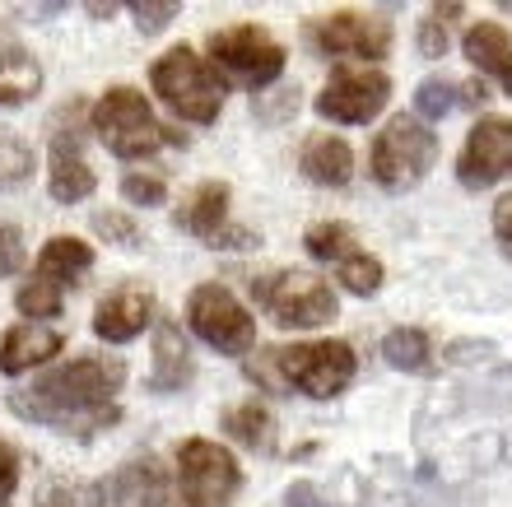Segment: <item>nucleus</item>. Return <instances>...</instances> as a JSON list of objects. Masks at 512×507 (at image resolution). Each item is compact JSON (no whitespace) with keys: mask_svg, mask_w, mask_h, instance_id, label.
<instances>
[{"mask_svg":"<svg viewBox=\"0 0 512 507\" xmlns=\"http://www.w3.org/2000/svg\"><path fill=\"white\" fill-rule=\"evenodd\" d=\"M122 359H75L56 373L38 377L33 387L10 391V410L33 424L61 428V433H89V428H108L117 419L112 396L122 391Z\"/></svg>","mask_w":512,"mask_h":507,"instance_id":"f257e3e1","label":"nucleus"},{"mask_svg":"<svg viewBox=\"0 0 512 507\" xmlns=\"http://www.w3.org/2000/svg\"><path fill=\"white\" fill-rule=\"evenodd\" d=\"M354 349L345 340H312V345H284L266 349L256 363H247V373L270 387H298L303 396L331 401L354 382Z\"/></svg>","mask_w":512,"mask_h":507,"instance_id":"f03ea898","label":"nucleus"},{"mask_svg":"<svg viewBox=\"0 0 512 507\" xmlns=\"http://www.w3.org/2000/svg\"><path fill=\"white\" fill-rule=\"evenodd\" d=\"M149 84H154V94L173 107L177 117L201 121V126H210L219 117V107H224V80H219L215 61L196 56L191 47L163 52L154 61V70H149Z\"/></svg>","mask_w":512,"mask_h":507,"instance_id":"7ed1b4c3","label":"nucleus"},{"mask_svg":"<svg viewBox=\"0 0 512 507\" xmlns=\"http://www.w3.org/2000/svg\"><path fill=\"white\" fill-rule=\"evenodd\" d=\"M94 131L103 135V145L117 154V159H149L159 154L163 145H173L182 135H173L168 126L154 121L145 94L131 89V84H117L94 103Z\"/></svg>","mask_w":512,"mask_h":507,"instance_id":"20e7f679","label":"nucleus"},{"mask_svg":"<svg viewBox=\"0 0 512 507\" xmlns=\"http://www.w3.org/2000/svg\"><path fill=\"white\" fill-rule=\"evenodd\" d=\"M438 159V135L415 117H391L387 126L373 140V154H368V168L378 177V187L387 191H410L419 177L433 168Z\"/></svg>","mask_w":512,"mask_h":507,"instance_id":"39448f33","label":"nucleus"},{"mask_svg":"<svg viewBox=\"0 0 512 507\" xmlns=\"http://www.w3.org/2000/svg\"><path fill=\"white\" fill-rule=\"evenodd\" d=\"M252 298L275 317V326L312 331V326H326V321L336 317L331 284L308 275V270H270V275H256Z\"/></svg>","mask_w":512,"mask_h":507,"instance_id":"423d86ee","label":"nucleus"},{"mask_svg":"<svg viewBox=\"0 0 512 507\" xmlns=\"http://www.w3.org/2000/svg\"><path fill=\"white\" fill-rule=\"evenodd\" d=\"M177 470H182V507H229V498L243 484V470L219 442L191 438L177 452Z\"/></svg>","mask_w":512,"mask_h":507,"instance_id":"0eeeda50","label":"nucleus"},{"mask_svg":"<svg viewBox=\"0 0 512 507\" xmlns=\"http://www.w3.org/2000/svg\"><path fill=\"white\" fill-rule=\"evenodd\" d=\"M187 321L191 331L219 354H247L256 345V321L247 317V307L224 284H201L187 303Z\"/></svg>","mask_w":512,"mask_h":507,"instance_id":"6e6552de","label":"nucleus"},{"mask_svg":"<svg viewBox=\"0 0 512 507\" xmlns=\"http://www.w3.org/2000/svg\"><path fill=\"white\" fill-rule=\"evenodd\" d=\"M391 98V80L382 70H359V66H340L331 70L326 89L317 94V112L345 126H364L387 107Z\"/></svg>","mask_w":512,"mask_h":507,"instance_id":"1a4fd4ad","label":"nucleus"},{"mask_svg":"<svg viewBox=\"0 0 512 507\" xmlns=\"http://www.w3.org/2000/svg\"><path fill=\"white\" fill-rule=\"evenodd\" d=\"M308 42L322 56H364L378 61L391 52V24L378 14H359V10H336L326 19L308 24Z\"/></svg>","mask_w":512,"mask_h":507,"instance_id":"9d476101","label":"nucleus"},{"mask_svg":"<svg viewBox=\"0 0 512 507\" xmlns=\"http://www.w3.org/2000/svg\"><path fill=\"white\" fill-rule=\"evenodd\" d=\"M177 228L201 238L205 247H256V233L229 224V182H201L177 210Z\"/></svg>","mask_w":512,"mask_h":507,"instance_id":"9b49d317","label":"nucleus"},{"mask_svg":"<svg viewBox=\"0 0 512 507\" xmlns=\"http://www.w3.org/2000/svg\"><path fill=\"white\" fill-rule=\"evenodd\" d=\"M210 56L224 61L229 70H238L247 84H270L284 70V47L256 24H238L215 33L210 38Z\"/></svg>","mask_w":512,"mask_h":507,"instance_id":"f8f14e48","label":"nucleus"},{"mask_svg":"<svg viewBox=\"0 0 512 507\" xmlns=\"http://www.w3.org/2000/svg\"><path fill=\"white\" fill-rule=\"evenodd\" d=\"M503 173H512V121L485 117L466 135V145H461L457 177H461V187L485 191V187H494Z\"/></svg>","mask_w":512,"mask_h":507,"instance_id":"ddd939ff","label":"nucleus"},{"mask_svg":"<svg viewBox=\"0 0 512 507\" xmlns=\"http://www.w3.org/2000/svg\"><path fill=\"white\" fill-rule=\"evenodd\" d=\"M94 187H98V177L80 149V131L75 126H56L52 154H47V191H52V201L75 205L84 196H94Z\"/></svg>","mask_w":512,"mask_h":507,"instance_id":"4468645a","label":"nucleus"},{"mask_svg":"<svg viewBox=\"0 0 512 507\" xmlns=\"http://www.w3.org/2000/svg\"><path fill=\"white\" fill-rule=\"evenodd\" d=\"M149 321H159L154 317V294H149L145 284H126V289H117V294H108L98 303L94 335L108 340V345H126V340H135V335L145 331Z\"/></svg>","mask_w":512,"mask_h":507,"instance_id":"2eb2a0df","label":"nucleus"},{"mask_svg":"<svg viewBox=\"0 0 512 507\" xmlns=\"http://www.w3.org/2000/svg\"><path fill=\"white\" fill-rule=\"evenodd\" d=\"M163 498H168V484L154 456L126 461L103 480V507H163Z\"/></svg>","mask_w":512,"mask_h":507,"instance_id":"dca6fc26","label":"nucleus"},{"mask_svg":"<svg viewBox=\"0 0 512 507\" xmlns=\"http://www.w3.org/2000/svg\"><path fill=\"white\" fill-rule=\"evenodd\" d=\"M196 373V363H191V345L182 326L173 317H159L154 321V368H149V391H182Z\"/></svg>","mask_w":512,"mask_h":507,"instance_id":"f3484780","label":"nucleus"},{"mask_svg":"<svg viewBox=\"0 0 512 507\" xmlns=\"http://www.w3.org/2000/svg\"><path fill=\"white\" fill-rule=\"evenodd\" d=\"M61 335L52 331V326H33V321H24V326H10L5 331V340H0V373H28V368H38V363L56 359L61 354Z\"/></svg>","mask_w":512,"mask_h":507,"instance_id":"a211bd4d","label":"nucleus"},{"mask_svg":"<svg viewBox=\"0 0 512 507\" xmlns=\"http://www.w3.org/2000/svg\"><path fill=\"white\" fill-rule=\"evenodd\" d=\"M475 70H485L489 80H499L503 94H512V33L503 24H471L461 38Z\"/></svg>","mask_w":512,"mask_h":507,"instance_id":"6ab92c4d","label":"nucleus"},{"mask_svg":"<svg viewBox=\"0 0 512 507\" xmlns=\"http://www.w3.org/2000/svg\"><path fill=\"white\" fill-rule=\"evenodd\" d=\"M298 168L317 187H345L354 177V149L340 135H312L303 145V154H298Z\"/></svg>","mask_w":512,"mask_h":507,"instance_id":"aec40b11","label":"nucleus"},{"mask_svg":"<svg viewBox=\"0 0 512 507\" xmlns=\"http://www.w3.org/2000/svg\"><path fill=\"white\" fill-rule=\"evenodd\" d=\"M38 84H42L38 61H33L14 38L0 33V107L24 103L28 94H38Z\"/></svg>","mask_w":512,"mask_h":507,"instance_id":"412c9836","label":"nucleus"},{"mask_svg":"<svg viewBox=\"0 0 512 507\" xmlns=\"http://www.w3.org/2000/svg\"><path fill=\"white\" fill-rule=\"evenodd\" d=\"M89 266H94V247L80 238H52L38 252V275H52V280H61V284L84 275Z\"/></svg>","mask_w":512,"mask_h":507,"instance_id":"4be33fe9","label":"nucleus"},{"mask_svg":"<svg viewBox=\"0 0 512 507\" xmlns=\"http://www.w3.org/2000/svg\"><path fill=\"white\" fill-rule=\"evenodd\" d=\"M382 354H387V363L391 368H401V373H433V345H429V335L415 331V326H396V331H387Z\"/></svg>","mask_w":512,"mask_h":507,"instance_id":"5701e85b","label":"nucleus"},{"mask_svg":"<svg viewBox=\"0 0 512 507\" xmlns=\"http://www.w3.org/2000/svg\"><path fill=\"white\" fill-rule=\"evenodd\" d=\"M224 428H229L243 447H252V452H270V442H275V419H270L266 405H256V401L233 405V410L224 414Z\"/></svg>","mask_w":512,"mask_h":507,"instance_id":"b1692460","label":"nucleus"},{"mask_svg":"<svg viewBox=\"0 0 512 507\" xmlns=\"http://www.w3.org/2000/svg\"><path fill=\"white\" fill-rule=\"evenodd\" d=\"M303 247H308V256L326 261V266H340L345 256L359 252V247H354V233H350L345 224H336V219H326V224H312L308 238H303Z\"/></svg>","mask_w":512,"mask_h":507,"instance_id":"393cba45","label":"nucleus"},{"mask_svg":"<svg viewBox=\"0 0 512 507\" xmlns=\"http://www.w3.org/2000/svg\"><path fill=\"white\" fill-rule=\"evenodd\" d=\"M61 289H66L61 280H52V275H38V270H33V280L14 294V303H19V312H24V317H61Z\"/></svg>","mask_w":512,"mask_h":507,"instance_id":"a878e982","label":"nucleus"},{"mask_svg":"<svg viewBox=\"0 0 512 507\" xmlns=\"http://www.w3.org/2000/svg\"><path fill=\"white\" fill-rule=\"evenodd\" d=\"M336 280L350 289V294H359V298H368V294H378L382 289V261L378 256H368V252H354V256H345L336 266Z\"/></svg>","mask_w":512,"mask_h":507,"instance_id":"bb28decb","label":"nucleus"},{"mask_svg":"<svg viewBox=\"0 0 512 507\" xmlns=\"http://www.w3.org/2000/svg\"><path fill=\"white\" fill-rule=\"evenodd\" d=\"M28 173H33V149H28L19 135L0 131V191L19 187Z\"/></svg>","mask_w":512,"mask_h":507,"instance_id":"cd10ccee","label":"nucleus"},{"mask_svg":"<svg viewBox=\"0 0 512 507\" xmlns=\"http://www.w3.org/2000/svg\"><path fill=\"white\" fill-rule=\"evenodd\" d=\"M461 103V94H457V84H447V80H424L415 89V112L424 121H438V117H447L452 107Z\"/></svg>","mask_w":512,"mask_h":507,"instance_id":"c85d7f7f","label":"nucleus"},{"mask_svg":"<svg viewBox=\"0 0 512 507\" xmlns=\"http://www.w3.org/2000/svg\"><path fill=\"white\" fill-rule=\"evenodd\" d=\"M461 14V5H433V14L419 24V52L424 56H443L447 42H452V33H447V24Z\"/></svg>","mask_w":512,"mask_h":507,"instance_id":"c756f323","label":"nucleus"},{"mask_svg":"<svg viewBox=\"0 0 512 507\" xmlns=\"http://www.w3.org/2000/svg\"><path fill=\"white\" fill-rule=\"evenodd\" d=\"M38 507H103V484H52Z\"/></svg>","mask_w":512,"mask_h":507,"instance_id":"7c9ffc66","label":"nucleus"},{"mask_svg":"<svg viewBox=\"0 0 512 507\" xmlns=\"http://www.w3.org/2000/svg\"><path fill=\"white\" fill-rule=\"evenodd\" d=\"M131 14H135V24H140V33H163L182 14V5L177 0H135Z\"/></svg>","mask_w":512,"mask_h":507,"instance_id":"2f4dec72","label":"nucleus"},{"mask_svg":"<svg viewBox=\"0 0 512 507\" xmlns=\"http://www.w3.org/2000/svg\"><path fill=\"white\" fill-rule=\"evenodd\" d=\"M122 196L131 205H163L168 201V187H163V177L131 173V177H122Z\"/></svg>","mask_w":512,"mask_h":507,"instance_id":"473e14b6","label":"nucleus"},{"mask_svg":"<svg viewBox=\"0 0 512 507\" xmlns=\"http://www.w3.org/2000/svg\"><path fill=\"white\" fill-rule=\"evenodd\" d=\"M24 256H28L24 233L14 224H0V275H19V270H24Z\"/></svg>","mask_w":512,"mask_h":507,"instance_id":"72a5a7b5","label":"nucleus"},{"mask_svg":"<svg viewBox=\"0 0 512 507\" xmlns=\"http://www.w3.org/2000/svg\"><path fill=\"white\" fill-rule=\"evenodd\" d=\"M252 112H256L261 121L294 117V112H298V89H275V103H270V94H256V98H252Z\"/></svg>","mask_w":512,"mask_h":507,"instance_id":"f704fd0d","label":"nucleus"},{"mask_svg":"<svg viewBox=\"0 0 512 507\" xmlns=\"http://www.w3.org/2000/svg\"><path fill=\"white\" fill-rule=\"evenodd\" d=\"M94 228L103 238L122 242V247H140V228H135V219H126V214H94Z\"/></svg>","mask_w":512,"mask_h":507,"instance_id":"c9c22d12","label":"nucleus"},{"mask_svg":"<svg viewBox=\"0 0 512 507\" xmlns=\"http://www.w3.org/2000/svg\"><path fill=\"white\" fill-rule=\"evenodd\" d=\"M14 484H19V456L0 442V507L10 503V494H14Z\"/></svg>","mask_w":512,"mask_h":507,"instance_id":"e433bc0d","label":"nucleus"},{"mask_svg":"<svg viewBox=\"0 0 512 507\" xmlns=\"http://www.w3.org/2000/svg\"><path fill=\"white\" fill-rule=\"evenodd\" d=\"M494 233L512 247V196H503V201L494 205Z\"/></svg>","mask_w":512,"mask_h":507,"instance_id":"4c0bfd02","label":"nucleus"},{"mask_svg":"<svg viewBox=\"0 0 512 507\" xmlns=\"http://www.w3.org/2000/svg\"><path fill=\"white\" fill-rule=\"evenodd\" d=\"M289 507H317L312 503V484H294L289 489Z\"/></svg>","mask_w":512,"mask_h":507,"instance_id":"58836bf2","label":"nucleus"},{"mask_svg":"<svg viewBox=\"0 0 512 507\" xmlns=\"http://www.w3.org/2000/svg\"><path fill=\"white\" fill-rule=\"evenodd\" d=\"M112 10H117V5H112V0H108V5H103V0H89V14H98V19H108Z\"/></svg>","mask_w":512,"mask_h":507,"instance_id":"ea45409f","label":"nucleus"},{"mask_svg":"<svg viewBox=\"0 0 512 507\" xmlns=\"http://www.w3.org/2000/svg\"><path fill=\"white\" fill-rule=\"evenodd\" d=\"M503 10H508V14H512V0H503Z\"/></svg>","mask_w":512,"mask_h":507,"instance_id":"a19ab883","label":"nucleus"}]
</instances>
